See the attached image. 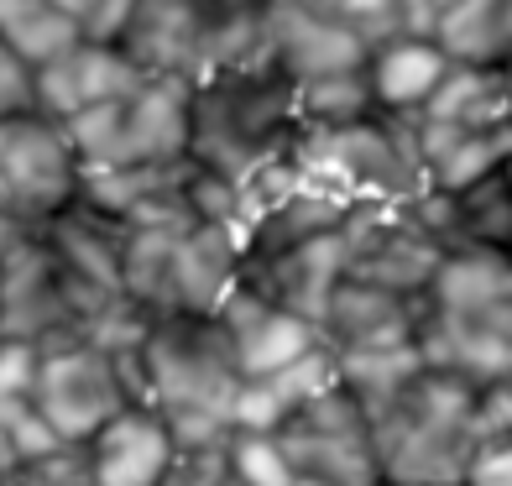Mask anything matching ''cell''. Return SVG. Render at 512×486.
<instances>
[{
    "instance_id": "obj_1",
    "label": "cell",
    "mask_w": 512,
    "mask_h": 486,
    "mask_svg": "<svg viewBox=\"0 0 512 486\" xmlns=\"http://www.w3.org/2000/svg\"><path fill=\"white\" fill-rule=\"evenodd\" d=\"M304 142L298 84L267 58H241L189 84V157L204 173L256 183Z\"/></svg>"
},
{
    "instance_id": "obj_2",
    "label": "cell",
    "mask_w": 512,
    "mask_h": 486,
    "mask_svg": "<svg viewBox=\"0 0 512 486\" xmlns=\"http://www.w3.org/2000/svg\"><path fill=\"white\" fill-rule=\"evenodd\" d=\"M371 450L382 481L392 486H460L471 471L481 434V387L445 377L434 366H413L387 392L366 398Z\"/></svg>"
},
{
    "instance_id": "obj_3",
    "label": "cell",
    "mask_w": 512,
    "mask_h": 486,
    "mask_svg": "<svg viewBox=\"0 0 512 486\" xmlns=\"http://www.w3.org/2000/svg\"><path fill=\"white\" fill-rule=\"evenodd\" d=\"M418 356L471 387L512 377V251H445L418 314Z\"/></svg>"
},
{
    "instance_id": "obj_4",
    "label": "cell",
    "mask_w": 512,
    "mask_h": 486,
    "mask_svg": "<svg viewBox=\"0 0 512 486\" xmlns=\"http://www.w3.org/2000/svg\"><path fill=\"white\" fill-rule=\"evenodd\" d=\"M147 408L168 419L178 450H220L236 434L241 366L215 314H157L142 340Z\"/></svg>"
},
{
    "instance_id": "obj_5",
    "label": "cell",
    "mask_w": 512,
    "mask_h": 486,
    "mask_svg": "<svg viewBox=\"0 0 512 486\" xmlns=\"http://www.w3.org/2000/svg\"><path fill=\"white\" fill-rule=\"evenodd\" d=\"M241 272V230L215 220L178 225H131L121 293L136 309L157 314H215V304L236 288Z\"/></svg>"
},
{
    "instance_id": "obj_6",
    "label": "cell",
    "mask_w": 512,
    "mask_h": 486,
    "mask_svg": "<svg viewBox=\"0 0 512 486\" xmlns=\"http://www.w3.org/2000/svg\"><path fill=\"white\" fill-rule=\"evenodd\" d=\"M293 168L345 204H408L429 189L413 115L366 110L340 126H304Z\"/></svg>"
},
{
    "instance_id": "obj_7",
    "label": "cell",
    "mask_w": 512,
    "mask_h": 486,
    "mask_svg": "<svg viewBox=\"0 0 512 486\" xmlns=\"http://www.w3.org/2000/svg\"><path fill=\"white\" fill-rule=\"evenodd\" d=\"M262 21L267 0H136L121 48L147 79L194 84L225 63L256 58Z\"/></svg>"
},
{
    "instance_id": "obj_8",
    "label": "cell",
    "mask_w": 512,
    "mask_h": 486,
    "mask_svg": "<svg viewBox=\"0 0 512 486\" xmlns=\"http://www.w3.org/2000/svg\"><path fill=\"white\" fill-rule=\"evenodd\" d=\"M63 126L79 152L84 178L110 168H136V162H168L189 152V84L142 79L126 95L68 115Z\"/></svg>"
},
{
    "instance_id": "obj_9",
    "label": "cell",
    "mask_w": 512,
    "mask_h": 486,
    "mask_svg": "<svg viewBox=\"0 0 512 486\" xmlns=\"http://www.w3.org/2000/svg\"><path fill=\"white\" fill-rule=\"evenodd\" d=\"M115 293L84 283L58 251L48 246L42 225L27 230L11 251H0V335L27 340V345H53L68 335H84Z\"/></svg>"
},
{
    "instance_id": "obj_10",
    "label": "cell",
    "mask_w": 512,
    "mask_h": 486,
    "mask_svg": "<svg viewBox=\"0 0 512 486\" xmlns=\"http://www.w3.org/2000/svg\"><path fill=\"white\" fill-rule=\"evenodd\" d=\"M32 408L63 445H84L105 419L131 408V392L121 377L115 351L95 345L89 335H68L53 345H37V382Z\"/></svg>"
},
{
    "instance_id": "obj_11",
    "label": "cell",
    "mask_w": 512,
    "mask_h": 486,
    "mask_svg": "<svg viewBox=\"0 0 512 486\" xmlns=\"http://www.w3.org/2000/svg\"><path fill=\"white\" fill-rule=\"evenodd\" d=\"M288 466L319 486H382V466L371 450V424L356 392L340 377L319 387L309 403H298L283 424L272 429Z\"/></svg>"
},
{
    "instance_id": "obj_12",
    "label": "cell",
    "mask_w": 512,
    "mask_h": 486,
    "mask_svg": "<svg viewBox=\"0 0 512 486\" xmlns=\"http://www.w3.org/2000/svg\"><path fill=\"white\" fill-rule=\"evenodd\" d=\"M84 194V168L68 126L48 110L0 121V215L48 225Z\"/></svg>"
},
{
    "instance_id": "obj_13",
    "label": "cell",
    "mask_w": 512,
    "mask_h": 486,
    "mask_svg": "<svg viewBox=\"0 0 512 486\" xmlns=\"http://www.w3.org/2000/svg\"><path fill=\"white\" fill-rule=\"evenodd\" d=\"M445 241L413 215V204H361L340 230V277L398 298H424Z\"/></svg>"
},
{
    "instance_id": "obj_14",
    "label": "cell",
    "mask_w": 512,
    "mask_h": 486,
    "mask_svg": "<svg viewBox=\"0 0 512 486\" xmlns=\"http://www.w3.org/2000/svg\"><path fill=\"white\" fill-rule=\"evenodd\" d=\"M256 58H267L272 68H283L293 84H309L340 68L366 63V42L340 27L335 16H324L298 0H267V21H262V48Z\"/></svg>"
},
{
    "instance_id": "obj_15",
    "label": "cell",
    "mask_w": 512,
    "mask_h": 486,
    "mask_svg": "<svg viewBox=\"0 0 512 486\" xmlns=\"http://www.w3.org/2000/svg\"><path fill=\"white\" fill-rule=\"evenodd\" d=\"M178 460V434L142 403L121 408L84 439L89 486H162Z\"/></svg>"
},
{
    "instance_id": "obj_16",
    "label": "cell",
    "mask_w": 512,
    "mask_h": 486,
    "mask_svg": "<svg viewBox=\"0 0 512 486\" xmlns=\"http://www.w3.org/2000/svg\"><path fill=\"white\" fill-rule=\"evenodd\" d=\"M418 314H424V298H398V293H382V288L340 277L330 304H324L319 340L335 356L398 351V345H418Z\"/></svg>"
},
{
    "instance_id": "obj_17",
    "label": "cell",
    "mask_w": 512,
    "mask_h": 486,
    "mask_svg": "<svg viewBox=\"0 0 512 486\" xmlns=\"http://www.w3.org/2000/svg\"><path fill=\"white\" fill-rule=\"evenodd\" d=\"M215 319L230 340V351H236L241 377H267V372H277V366H288L319 345V324L267 304V298H256L241 283L215 304Z\"/></svg>"
},
{
    "instance_id": "obj_18",
    "label": "cell",
    "mask_w": 512,
    "mask_h": 486,
    "mask_svg": "<svg viewBox=\"0 0 512 486\" xmlns=\"http://www.w3.org/2000/svg\"><path fill=\"white\" fill-rule=\"evenodd\" d=\"M147 74L126 58L121 42H89L79 37L74 48H63L53 63L37 68V110H48L53 121H68L100 100H115L136 89Z\"/></svg>"
},
{
    "instance_id": "obj_19",
    "label": "cell",
    "mask_w": 512,
    "mask_h": 486,
    "mask_svg": "<svg viewBox=\"0 0 512 486\" xmlns=\"http://www.w3.org/2000/svg\"><path fill=\"white\" fill-rule=\"evenodd\" d=\"M340 230L335 236H319V241H304L293 251H277V257L241 262L236 283L251 288L256 298H267V304H277V309L319 324L324 304H330V293L340 283Z\"/></svg>"
},
{
    "instance_id": "obj_20",
    "label": "cell",
    "mask_w": 512,
    "mask_h": 486,
    "mask_svg": "<svg viewBox=\"0 0 512 486\" xmlns=\"http://www.w3.org/2000/svg\"><path fill=\"white\" fill-rule=\"evenodd\" d=\"M450 53L439 48L429 32H403V37H387L366 53V84H371V100L377 110H392V115H418L434 89L445 84L450 74Z\"/></svg>"
},
{
    "instance_id": "obj_21",
    "label": "cell",
    "mask_w": 512,
    "mask_h": 486,
    "mask_svg": "<svg viewBox=\"0 0 512 486\" xmlns=\"http://www.w3.org/2000/svg\"><path fill=\"white\" fill-rule=\"evenodd\" d=\"M42 236H48V246L84 277V283H95L105 293H121V262H126L131 225L95 210V204L79 194L63 215H53L48 225H42Z\"/></svg>"
},
{
    "instance_id": "obj_22",
    "label": "cell",
    "mask_w": 512,
    "mask_h": 486,
    "mask_svg": "<svg viewBox=\"0 0 512 486\" xmlns=\"http://www.w3.org/2000/svg\"><path fill=\"white\" fill-rule=\"evenodd\" d=\"M424 32L450 53V63L502 68L512 58V0H429Z\"/></svg>"
},
{
    "instance_id": "obj_23",
    "label": "cell",
    "mask_w": 512,
    "mask_h": 486,
    "mask_svg": "<svg viewBox=\"0 0 512 486\" xmlns=\"http://www.w3.org/2000/svg\"><path fill=\"white\" fill-rule=\"evenodd\" d=\"M507 162H512V121L439 142L434 152H424V173H429V189H465V183L497 173Z\"/></svg>"
},
{
    "instance_id": "obj_24",
    "label": "cell",
    "mask_w": 512,
    "mask_h": 486,
    "mask_svg": "<svg viewBox=\"0 0 512 486\" xmlns=\"http://www.w3.org/2000/svg\"><path fill=\"white\" fill-rule=\"evenodd\" d=\"M0 42H6L16 58H27L32 68H42L63 48H74L79 27L53 6V0H0Z\"/></svg>"
},
{
    "instance_id": "obj_25",
    "label": "cell",
    "mask_w": 512,
    "mask_h": 486,
    "mask_svg": "<svg viewBox=\"0 0 512 486\" xmlns=\"http://www.w3.org/2000/svg\"><path fill=\"white\" fill-rule=\"evenodd\" d=\"M298 110H304V126H340V121H356V115L377 110L371 84H366V63L298 84Z\"/></svg>"
},
{
    "instance_id": "obj_26",
    "label": "cell",
    "mask_w": 512,
    "mask_h": 486,
    "mask_svg": "<svg viewBox=\"0 0 512 486\" xmlns=\"http://www.w3.org/2000/svg\"><path fill=\"white\" fill-rule=\"evenodd\" d=\"M32 382H37V345L0 335V429L6 434L21 429L27 419H37Z\"/></svg>"
},
{
    "instance_id": "obj_27",
    "label": "cell",
    "mask_w": 512,
    "mask_h": 486,
    "mask_svg": "<svg viewBox=\"0 0 512 486\" xmlns=\"http://www.w3.org/2000/svg\"><path fill=\"white\" fill-rule=\"evenodd\" d=\"M225 460H230V471H236L246 486H288L293 481V466H288V455H283V445H277L272 434L236 429L225 439Z\"/></svg>"
},
{
    "instance_id": "obj_28",
    "label": "cell",
    "mask_w": 512,
    "mask_h": 486,
    "mask_svg": "<svg viewBox=\"0 0 512 486\" xmlns=\"http://www.w3.org/2000/svg\"><path fill=\"white\" fill-rule=\"evenodd\" d=\"M84 445H58L37 460H16V466L0 476V486H84Z\"/></svg>"
},
{
    "instance_id": "obj_29",
    "label": "cell",
    "mask_w": 512,
    "mask_h": 486,
    "mask_svg": "<svg viewBox=\"0 0 512 486\" xmlns=\"http://www.w3.org/2000/svg\"><path fill=\"white\" fill-rule=\"evenodd\" d=\"M162 486H246V481L230 471L225 445H220V450H178V460H173V471H168Z\"/></svg>"
},
{
    "instance_id": "obj_30",
    "label": "cell",
    "mask_w": 512,
    "mask_h": 486,
    "mask_svg": "<svg viewBox=\"0 0 512 486\" xmlns=\"http://www.w3.org/2000/svg\"><path fill=\"white\" fill-rule=\"evenodd\" d=\"M37 110V68L0 42V121Z\"/></svg>"
},
{
    "instance_id": "obj_31",
    "label": "cell",
    "mask_w": 512,
    "mask_h": 486,
    "mask_svg": "<svg viewBox=\"0 0 512 486\" xmlns=\"http://www.w3.org/2000/svg\"><path fill=\"white\" fill-rule=\"evenodd\" d=\"M460 486H512V434L486 439Z\"/></svg>"
},
{
    "instance_id": "obj_32",
    "label": "cell",
    "mask_w": 512,
    "mask_h": 486,
    "mask_svg": "<svg viewBox=\"0 0 512 486\" xmlns=\"http://www.w3.org/2000/svg\"><path fill=\"white\" fill-rule=\"evenodd\" d=\"M131 16H136V0H100V6L89 11L79 37H89V42H121L126 27H131Z\"/></svg>"
},
{
    "instance_id": "obj_33",
    "label": "cell",
    "mask_w": 512,
    "mask_h": 486,
    "mask_svg": "<svg viewBox=\"0 0 512 486\" xmlns=\"http://www.w3.org/2000/svg\"><path fill=\"white\" fill-rule=\"evenodd\" d=\"M53 6H58V11H63L68 21H74V27H79V32H84V21H89V11H95V6H100V0H53Z\"/></svg>"
},
{
    "instance_id": "obj_34",
    "label": "cell",
    "mask_w": 512,
    "mask_h": 486,
    "mask_svg": "<svg viewBox=\"0 0 512 486\" xmlns=\"http://www.w3.org/2000/svg\"><path fill=\"white\" fill-rule=\"evenodd\" d=\"M16 460H21V455H16V445H11V434L0 429V476H6V471L16 466Z\"/></svg>"
},
{
    "instance_id": "obj_35",
    "label": "cell",
    "mask_w": 512,
    "mask_h": 486,
    "mask_svg": "<svg viewBox=\"0 0 512 486\" xmlns=\"http://www.w3.org/2000/svg\"><path fill=\"white\" fill-rule=\"evenodd\" d=\"M408 6L418 11V27H424V6H429V0H408Z\"/></svg>"
},
{
    "instance_id": "obj_36",
    "label": "cell",
    "mask_w": 512,
    "mask_h": 486,
    "mask_svg": "<svg viewBox=\"0 0 512 486\" xmlns=\"http://www.w3.org/2000/svg\"><path fill=\"white\" fill-rule=\"evenodd\" d=\"M288 486H319V481H309V476H298V471H293V481H288Z\"/></svg>"
},
{
    "instance_id": "obj_37",
    "label": "cell",
    "mask_w": 512,
    "mask_h": 486,
    "mask_svg": "<svg viewBox=\"0 0 512 486\" xmlns=\"http://www.w3.org/2000/svg\"><path fill=\"white\" fill-rule=\"evenodd\" d=\"M84 486H89V481H84Z\"/></svg>"
}]
</instances>
